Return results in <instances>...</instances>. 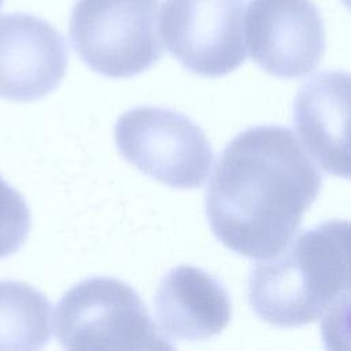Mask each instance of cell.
<instances>
[{
  "label": "cell",
  "mask_w": 351,
  "mask_h": 351,
  "mask_svg": "<svg viewBox=\"0 0 351 351\" xmlns=\"http://www.w3.org/2000/svg\"><path fill=\"white\" fill-rule=\"evenodd\" d=\"M30 223L27 203L0 177V259L16 252L23 245Z\"/></svg>",
  "instance_id": "12"
},
{
  "label": "cell",
  "mask_w": 351,
  "mask_h": 351,
  "mask_svg": "<svg viewBox=\"0 0 351 351\" xmlns=\"http://www.w3.org/2000/svg\"><path fill=\"white\" fill-rule=\"evenodd\" d=\"M51 336V303L36 288L0 281V350L33 351Z\"/></svg>",
  "instance_id": "11"
},
{
  "label": "cell",
  "mask_w": 351,
  "mask_h": 351,
  "mask_svg": "<svg viewBox=\"0 0 351 351\" xmlns=\"http://www.w3.org/2000/svg\"><path fill=\"white\" fill-rule=\"evenodd\" d=\"M321 318L325 347L328 350H351V296L333 302Z\"/></svg>",
  "instance_id": "13"
},
{
  "label": "cell",
  "mask_w": 351,
  "mask_h": 351,
  "mask_svg": "<svg viewBox=\"0 0 351 351\" xmlns=\"http://www.w3.org/2000/svg\"><path fill=\"white\" fill-rule=\"evenodd\" d=\"M295 128L324 171L351 180V74L325 71L303 84L295 100Z\"/></svg>",
  "instance_id": "9"
},
{
  "label": "cell",
  "mask_w": 351,
  "mask_h": 351,
  "mask_svg": "<svg viewBox=\"0 0 351 351\" xmlns=\"http://www.w3.org/2000/svg\"><path fill=\"white\" fill-rule=\"evenodd\" d=\"M3 1H4V0H0V7H1V4H3Z\"/></svg>",
  "instance_id": "15"
},
{
  "label": "cell",
  "mask_w": 351,
  "mask_h": 351,
  "mask_svg": "<svg viewBox=\"0 0 351 351\" xmlns=\"http://www.w3.org/2000/svg\"><path fill=\"white\" fill-rule=\"evenodd\" d=\"M351 296V221L332 219L300 233L250 277L248 300L265 322L295 328Z\"/></svg>",
  "instance_id": "2"
},
{
  "label": "cell",
  "mask_w": 351,
  "mask_h": 351,
  "mask_svg": "<svg viewBox=\"0 0 351 351\" xmlns=\"http://www.w3.org/2000/svg\"><path fill=\"white\" fill-rule=\"evenodd\" d=\"M155 314L167 336L199 340L228 326L232 304L215 277L199 267L181 265L167 273L158 287Z\"/></svg>",
  "instance_id": "10"
},
{
  "label": "cell",
  "mask_w": 351,
  "mask_h": 351,
  "mask_svg": "<svg viewBox=\"0 0 351 351\" xmlns=\"http://www.w3.org/2000/svg\"><path fill=\"white\" fill-rule=\"evenodd\" d=\"M160 0H78L70 16V41L97 74L137 75L163 55Z\"/></svg>",
  "instance_id": "4"
},
{
  "label": "cell",
  "mask_w": 351,
  "mask_h": 351,
  "mask_svg": "<svg viewBox=\"0 0 351 351\" xmlns=\"http://www.w3.org/2000/svg\"><path fill=\"white\" fill-rule=\"evenodd\" d=\"M344 3V5L351 11V0H341Z\"/></svg>",
  "instance_id": "14"
},
{
  "label": "cell",
  "mask_w": 351,
  "mask_h": 351,
  "mask_svg": "<svg viewBox=\"0 0 351 351\" xmlns=\"http://www.w3.org/2000/svg\"><path fill=\"white\" fill-rule=\"evenodd\" d=\"M114 136L126 160L173 188H199L213 165L204 132L191 118L173 110L133 108L118 118Z\"/></svg>",
  "instance_id": "5"
},
{
  "label": "cell",
  "mask_w": 351,
  "mask_h": 351,
  "mask_svg": "<svg viewBox=\"0 0 351 351\" xmlns=\"http://www.w3.org/2000/svg\"><path fill=\"white\" fill-rule=\"evenodd\" d=\"M55 335L69 350H171L138 293L112 277L70 288L55 311Z\"/></svg>",
  "instance_id": "3"
},
{
  "label": "cell",
  "mask_w": 351,
  "mask_h": 351,
  "mask_svg": "<svg viewBox=\"0 0 351 351\" xmlns=\"http://www.w3.org/2000/svg\"><path fill=\"white\" fill-rule=\"evenodd\" d=\"M321 182L289 129L248 128L217 160L206 191L208 223L218 240L239 255L276 256L293 240Z\"/></svg>",
  "instance_id": "1"
},
{
  "label": "cell",
  "mask_w": 351,
  "mask_h": 351,
  "mask_svg": "<svg viewBox=\"0 0 351 351\" xmlns=\"http://www.w3.org/2000/svg\"><path fill=\"white\" fill-rule=\"evenodd\" d=\"M66 69V44L52 25L25 12L0 15V97L41 99L60 84Z\"/></svg>",
  "instance_id": "8"
},
{
  "label": "cell",
  "mask_w": 351,
  "mask_h": 351,
  "mask_svg": "<svg viewBox=\"0 0 351 351\" xmlns=\"http://www.w3.org/2000/svg\"><path fill=\"white\" fill-rule=\"evenodd\" d=\"M244 32L251 59L276 77H304L325 53V25L311 0H251Z\"/></svg>",
  "instance_id": "7"
},
{
  "label": "cell",
  "mask_w": 351,
  "mask_h": 351,
  "mask_svg": "<svg viewBox=\"0 0 351 351\" xmlns=\"http://www.w3.org/2000/svg\"><path fill=\"white\" fill-rule=\"evenodd\" d=\"M244 0H166L159 27L170 53L189 71L219 77L245 59Z\"/></svg>",
  "instance_id": "6"
}]
</instances>
